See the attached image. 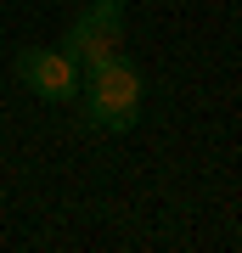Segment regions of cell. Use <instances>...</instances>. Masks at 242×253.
<instances>
[{
  "label": "cell",
  "instance_id": "1",
  "mask_svg": "<svg viewBox=\"0 0 242 253\" xmlns=\"http://www.w3.org/2000/svg\"><path fill=\"white\" fill-rule=\"evenodd\" d=\"M90 124L113 129V135H124L135 129V118H141V96H146V79L135 73L124 56H113V62L90 68Z\"/></svg>",
  "mask_w": 242,
  "mask_h": 253
},
{
  "label": "cell",
  "instance_id": "3",
  "mask_svg": "<svg viewBox=\"0 0 242 253\" xmlns=\"http://www.w3.org/2000/svg\"><path fill=\"white\" fill-rule=\"evenodd\" d=\"M17 79H23V90L28 96H40V101H73L79 96V62L56 45V51H45V45H28L17 51Z\"/></svg>",
  "mask_w": 242,
  "mask_h": 253
},
{
  "label": "cell",
  "instance_id": "2",
  "mask_svg": "<svg viewBox=\"0 0 242 253\" xmlns=\"http://www.w3.org/2000/svg\"><path fill=\"white\" fill-rule=\"evenodd\" d=\"M62 51L79 62V73L113 62V56H124V0H90L79 17L68 23Z\"/></svg>",
  "mask_w": 242,
  "mask_h": 253
}]
</instances>
